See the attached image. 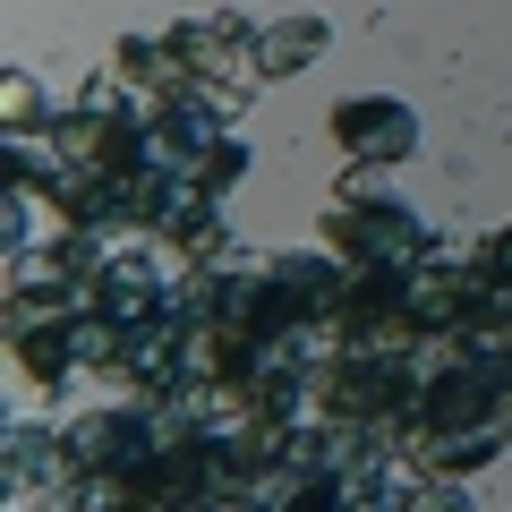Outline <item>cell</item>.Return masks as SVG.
I'll return each mask as SVG.
<instances>
[{
    "mask_svg": "<svg viewBox=\"0 0 512 512\" xmlns=\"http://www.w3.org/2000/svg\"><path fill=\"white\" fill-rule=\"evenodd\" d=\"M325 231L342 239L350 265H419L410 248H427V231L410 222V205H393L384 188H350V197L325 214Z\"/></svg>",
    "mask_w": 512,
    "mask_h": 512,
    "instance_id": "obj_1",
    "label": "cell"
},
{
    "mask_svg": "<svg viewBox=\"0 0 512 512\" xmlns=\"http://www.w3.org/2000/svg\"><path fill=\"white\" fill-rule=\"evenodd\" d=\"M163 43L188 60V77H214V94H222V103H239V94H248L256 77H265V52H256V35H248L239 18H205V26L188 18V26H171Z\"/></svg>",
    "mask_w": 512,
    "mask_h": 512,
    "instance_id": "obj_2",
    "label": "cell"
},
{
    "mask_svg": "<svg viewBox=\"0 0 512 512\" xmlns=\"http://www.w3.org/2000/svg\"><path fill=\"white\" fill-rule=\"evenodd\" d=\"M333 137H342L350 163H402V154L419 146V120H410V103H393V94H359V103L333 111Z\"/></svg>",
    "mask_w": 512,
    "mask_h": 512,
    "instance_id": "obj_3",
    "label": "cell"
},
{
    "mask_svg": "<svg viewBox=\"0 0 512 512\" xmlns=\"http://www.w3.org/2000/svg\"><path fill=\"white\" fill-rule=\"evenodd\" d=\"M256 52H265V69H274V77H291V69H308V60L325 52V26H316V18H282V26L256 35Z\"/></svg>",
    "mask_w": 512,
    "mask_h": 512,
    "instance_id": "obj_4",
    "label": "cell"
},
{
    "mask_svg": "<svg viewBox=\"0 0 512 512\" xmlns=\"http://www.w3.org/2000/svg\"><path fill=\"white\" fill-rule=\"evenodd\" d=\"M52 453L69 461V436H43V427H18V436H9V487H18V495H35L43 478H52Z\"/></svg>",
    "mask_w": 512,
    "mask_h": 512,
    "instance_id": "obj_5",
    "label": "cell"
},
{
    "mask_svg": "<svg viewBox=\"0 0 512 512\" xmlns=\"http://www.w3.org/2000/svg\"><path fill=\"white\" fill-rule=\"evenodd\" d=\"M402 512H470V487H461V478H410Z\"/></svg>",
    "mask_w": 512,
    "mask_h": 512,
    "instance_id": "obj_6",
    "label": "cell"
},
{
    "mask_svg": "<svg viewBox=\"0 0 512 512\" xmlns=\"http://www.w3.org/2000/svg\"><path fill=\"white\" fill-rule=\"evenodd\" d=\"M0 103H9V128H18V137H35V128H43V94H35V77H9V86H0Z\"/></svg>",
    "mask_w": 512,
    "mask_h": 512,
    "instance_id": "obj_7",
    "label": "cell"
},
{
    "mask_svg": "<svg viewBox=\"0 0 512 512\" xmlns=\"http://www.w3.org/2000/svg\"><path fill=\"white\" fill-rule=\"evenodd\" d=\"M487 274H495V282H512V222L487 239Z\"/></svg>",
    "mask_w": 512,
    "mask_h": 512,
    "instance_id": "obj_8",
    "label": "cell"
}]
</instances>
